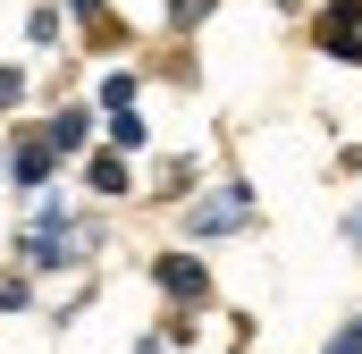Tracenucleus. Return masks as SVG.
I'll list each match as a JSON object with an SVG mask.
<instances>
[{
	"instance_id": "obj_1",
	"label": "nucleus",
	"mask_w": 362,
	"mask_h": 354,
	"mask_svg": "<svg viewBox=\"0 0 362 354\" xmlns=\"http://www.w3.org/2000/svg\"><path fill=\"white\" fill-rule=\"evenodd\" d=\"M101 253V219H76L59 194H34V219L17 228V270L42 278V270H85Z\"/></svg>"
},
{
	"instance_id": "obj_2",
	"label": "nucleus",
	"mask_w": 362,
	"mask_h": 354,
	"mask_svg": "<svg viewBox=\"0 0 362 354\" xmlns=\"http://www.w3.org/2000/svg\"><path fill=\"white\" fill-rule=\"evenodd\" d=\"M253 211H262L253 177H219V194L185 202V236H236V228H253Z\"/></svg>"
},
{
	"instance_id": "obj_3",
	"label": "nucleus",
	"mask_w": 362,
	"mask_h": 354,
	"mask_svg": "<svg viewBox=\"0 0 362 354\" xmlns=\"http://www.w3.org/2000/svg\"><path fill=\"white\" fill-rule=\"evenodd\" d=\"M152 287H160L177 312H202V304H211V262L185 253V245H169V253H152Z\"/></svg>"
},
{
	"instance_id": "obj_4",
	"label": "nucleus",
	"mask_w": 362,
	"mask_h": 354,
	"mask_svg": "<svg viewBox=\"0 0 362 354\" xmlns=\"http://www.w3.org/2000/svg\"><path fill=\"white\" fill-rule=\"evenodd\" d=\"M312 51L337 59V68H362V0H320V17H312Z\"/></svg>"
},
{
	"instance_id": "obj_5",
	"label": "nucleus",
	"mask_w": 362,
	"mask_h": 354,
	"mask_svg": "<svg viewBox=\"0 0 362 354\" xmlns=\"http://www.w3.org/2000/svg\"><path fill=\"white\" fill-rule=\"evenodd\" d=\"M51 169H59V161H51L42 127H8V185H17V194H42Z\"/></svg>"
},
{
	"instance_id": "obj_6",
	"label": "nucleus",
	"mask_w": 362,
	"mask_h": 354,
	"mask_svg": "<svg viewBox=\"0 0 362 354\" xmlns=\"http://www.w3.org/2000/svg\"><path fill=\"white\" fill-rule=\"evenodd\" d=\"M85 194H93V202H127V194H135V177H127V161H118L110 144L85 152Z\"/></svg>"
},
{
	"instance_id": "obj_7",
	"label": "nucleus",
	"mask_w": 362,
	"mask_h": 354,
	"mask_svg": "<svg viewBox=\"0 0 362 354\" xmlns=\"http://www.w3.org/2000/svg\"><path fill=\"white\" fill-rule=\"evenodd\" d=\"M93 118H101V110H51V118H42L51 161H59V152H93Z\"/></svg>"
},
{
	"instance_id": "obj_8",
	"label": "nucleus",
	"mask_w": 362,
	"mask_h": 354,
	"mask_svg": "<svg viewBox=\"0 0 362 354\" xmlns=\"http://www.w3.org/2000/svg\"><path fill=\"white\" fill-rule=\"evenodd\" d=\"M68 17L85 25V34L101 42V51H127V17H118L110 0H68Z\"/></svg>"
},
{
	"instance_id": "obj_9",
	"label": "nucleus",
	"mask_w": 362,
	"mask_h": 354,
	"mask_svg": "<svg viewBox=\"0 0 362 354\" xmlns=\"http://www.w3.org/2000/svg\"><path fill=\"white\" fill-rule=\"evenodd\" d=\"M194 177H202V161H194V152H169L160 177H152V194H160V202H194Z\"/></svg>"
},
{
	"instance_id": "obj_10",
	"label": "nucleus",
	"mask_w": 362,
	"mask_h": 354,
	"mask_svg": "<svg viewBox=\"0 0 362 354\" xmlns=\"http://www.w3.org/2000/svg\"><path fill=\"white\" fill-rule=\"evenodd\" d=\"M135 93H144V76H135V68H110V76H101V110L118 118V110H135Z\"/></svg>"
},
{
	"instance_id": "obj_11",
	"label": "nucleus",
	"mask_w": 362,
	"mask_h": 354,
	"mask_svg": "<svg viewBox=\"0 0 362 354\" xmlns=\"http://www.w3.org/2000/svg\"><path fill=\"white\" fill-rule=\"evenodd\" d=\"M211 8H219V0H160V25H169V34H194Z\"/></svg>"
},
{
	"instance_id": "obj_12",
	"label": "nucleus",
	"mask_w": 362,
	"mask_h": 354,
	"mask_svg": "<svg viewBox=\"0 0 362 354\" xmlns=\"http://www.w3.org/2000/svg\"><path fill=\"white\" fill-rule=\"evenodd\" d=\"M144 135H152V127H144L135 110H118V118H110V152H118V161H127V152H144Z\"/></svg>"
},
{
	"instance_id": "obj_13",
	"label": "nucleus",
	"mask_w": 362,
	"mask_h": 354,
	"mask_svg": "<svg viewBox=\"0 0 362 354\" xmlns=\"http://www.w3.org/2000/svg\"><path fill=\"white\" fill-rule=\"evenodd\" d=\"M25 42H34V51H42V42H59V8H51V0H34V8H25Z\"/></svg>"
},
{
	"instance_id": "obj_14",
	"label": "nucleus",
	"mask_w": 362,
	"mask_h": 354,
	"mask_svg": "<svg viewBox=\"0 0 362 354\" xmlns=\"http://www.w3.org/2000/svg\"><path fill=\"white\" fill-rule=\"evenodd\" d=\"M0 312H34V278L25 270H0Z\"/></svg>"
},
{
	"instance_id": "obj_15",
	"label": "nucleus",
	"mask_w": 362,
	"mask_h": 354,
	"mask_svg": "<svg viewBox=\"0 0 362 354\" xmlns=\"http://www.w3.org/2000/svg\"><path fill=\"white\" fill-rule=\"evenodd\" d=\"M320 354H362V312H346V321L329 329V346H320Z\"/></svg>"
},
{
	"instance_id": "obj_16",
	"label": "nucleus",
	"mask_w": 362,
	"mask_h": 354,
	"mask_svg": "<svg viewBox=\"0 0 362 354\" xmlns=\"http://www.w3.org/2000/svg\"><path fill=\"white\" fill-rule=\"evenodd\" d=\"M17 101H25V68H0V118H8Z\"/></svg>"
},
{
	"instance_id": "obj_17",
	"label": "nucleus",
	"mask_w": 362,
	"mask_h": 354,
	"mask_svg": "<svg viewBox=\"0 0 362 354\" xmlns=\"http://www.w3.org/2000/svg\"><path fill=\"white\" fill-rule=\"evenodd\" d=\"M337 236H346V245H354V253H362V202H354V211H346V219H337Z\"/></svg>"
}]
</instances>
